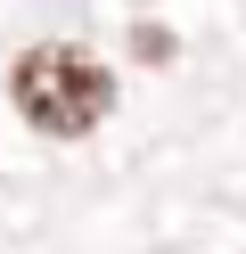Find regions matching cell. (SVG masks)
I'll return each mask as SVG.
<instances>
[{"label":"cell","mask_w":246,"mask_h":254,"mask_svg":"<svg viewBox=\"0 0 246 254\" xmlns=\"http://www.w3.org/2000/svg\"><path fill=\"white\" fill-rule=\"evenodd\" d=\"M8 90H16V107H25V123L49 131V139L98 131L107 107H115V74L98 66L82 41H41V50H25L16 74H8Z\"/></svg>","instance_id":"1"}]
</instances>
